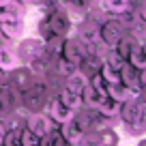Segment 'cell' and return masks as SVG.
<instances>
[{
    "mask_svg": "<svg viewBox=\"0 0 146 146\" xmlns=\"http://www.w3.org/2000/svg\"><path fill=\"white\" fill-rule=\"evenodd\" d=\"M17 67V56L13 54V52L9 50H2L0 47V71H13V69Z\"/></svg>",
    "mask_w": 146,
    "mask_h": 146,
    "instance_id": "15",
    "label": "cell"
},
{
    "mask_svg": "<svg viewBox=\"0 0 146 146\" xmlns=\"http://www.w3.org/2000/svg\"><path fill=\"white\" fill-rule=\"evenodd\" d=\"M99 7L105 13L120 15V13H125V11H129L131 2H129V0H99Z\"/></svg>",
    "mask_w": 146,
    "mask_h": 146,
    "instance_id": "10",
    "label": "cell"
},
{
    "mask_svg": "<svg viewBox=\"0 0 146 146\" xmlns=\"http://www.w3.org/2000/svg\"><path fill=\"white\" fill-rule=\"evenodd\" d=\"M0 78H2V71H0Z\"/></svg>",
    "mask_w": 146,
    "mask_h": 146,
    "instance_id": "23",
    "label": "cell"
},
{
    "mask_svg": "<svg viewBox=\"0 0 146 146\" xmlns=\"http://www.w3.org/2000/svg\"><path fill=\"white\" fill-rule=\"evenodd\" d=\"M84 133H86V127L82 125V120H80L78 116H73L71 120L62 123V131H60V135H62L69 144H78V142L82 140Z\"/></svg>",
    "mask_w": 146,
    "mask_h": 146,
    "instance_id": "3",
    "label": "cell"
},
{
    "mask_svg": "<svg viewBox=\"0 0 146 146\" xmlns=\"http://www.w3.org/2000/svg\"><path fill=\"white\" fill-rule=\"evenodd\" d=\"M105 95H108L110 99L118 101V103H125V101H131L137 92L131 90L129 86H125L123 82H116V84H108V86H105Z\"/></svg>",
    "mask_w": 146,
    "mask_h": 146,
    "instance_id": "7",
    "label": "cell"
},
{
    "mask_svg": "<svg viewBox=\"0 0 146 146\" xmlns=\"http://www.w3.org/2000/svg\"><path fill=\"white\" fill-rule=\"evenodd\" d=\"M0 146H5V142H0Z\"/></svg>",
    "mask_w": 146,
    "mask_h": 146,
    "instance_id": "22",
    "label": "cell"
},
{
    "mask_svg": "<svg viewBox=\"0 0 146 146\" xmlns=\"http://www.w3.org/2000/svg\"><path fill=\"white\" fill-rule=\"evenodd\" d=\"M13 0H0V7H7V5H11Z\"/></svg>",
    "mask_w": 146,
    "mask_h": 146,
    "instance_id": "21",
    "label": "cell"
},
{
    "mask_svg": "<svg viewBox=\"0 0 146 146\" xmlns=\"http://www.w3.org/2000/svg\"><path fill=\"white\" fill-rule=\"evenodd\" d=\"M7 110H9V105H7V99H5V97H0V116L7 114Z\"/></svg>",
    "mask_w": 146,
    "mask_h": 146,
    "instance_id": "19",
    "label": "cell"
},
{
    "mask_svg": "<svg viewBox=\"0 0 146 146\" xmlns=\"http://www.w3.org/2000/svg\"><path fill=\"white\" fill-rule=\"evenodd\" d=\"M67 26H69V17L64 13H56L50 17V30L54 35H64L67 32Z\"/></svg>",
    "mask_w": 146,
    "mask_h": 146,
    "instance_id": "14",
    "label": "cell"
},
{
    "mask_svg": "<svg viewBox=\"0 0 146 146\" xmlns=\"http://www.w3.org/2000/svg\"><path fill=\"white\" fill-rule=\"evenodd\" d=\"M52 146H71L62 135H52Z\"/></svg>",
    "mask_w": 146,
    "mask_h": 146,
    "instance_id": "18",
    "label": "cell"
},
{
    "mask_svg": "<svg viewBox=\"0 0 146 146\" xmlns=\"http://www.w3.org/2000/svg\"><path fill=\"white\" fill-rule=\"evenodd\" d=\"M99 75H101V80L105 82V86H108V84H116V82H120L118 71H114L112 67H108V64H103V62H101V71H99Z\"/></svg>",
    "mask_w": 146,
    "mask_h": 146,
    "instance_id": "17",
    "label": "cell"
},
{
    "mask_svg": "<svg viewBox=\"0 0 146 146\" xmlns=\"http://www.w3.org/2000/svg\"><path fill=\"white\" fill-rule=\"evenodd\" d=\"M80 97H82V105H88V108L97 110V105H99L101 101H103V97H105V88L95 86V84L88 80V84L84 86V90L80 92Z\"/></svg>",
    "mask_w": 146,
    "mask_h": 146,
    "instance_id": "6",
    "label": "cell"
},
{
    "mask_svg": "<svg viewBox=\"0 0 146 146\" xmlns=\"http://www.w3.org/2000/svg\"><path fill=\"white\" fill-rule=\"evenodd\" d=\"M88 84V75L84 71H80V69H75V71L71 73V75H67V82H64V88H69V90L73 92H82L84 86Z\"/></svg>",
    "mask_w": 146,
    "mask_h": 146,
    "instance_id": "9",
    "label": "cell"
},
{
    "mask_svg": "<svg viewBox=\"0 0 146 146\" xmlns=\"http://www.w3.org/2000/svg\"><path fill=\"white\" fill-rule=\"evenodd\" d=\"M123 36H125V26L120 22H116V19L105 22L103 26H101V30H99V41L103 43V45H108L110 50L116 47V43H118Z\"/></svg>",
    "mask_w": 146,
    "mask_h": 146,
    "instance_id": "1",
    "label": "cell"
},
{
    "mask_svg": "<svg viewBox=\"0 0 146 146\" xmlns=\"http://www.w3.org/2000/svg\"><path fill=\"white\" fill-rule=\"evenodd\" d=\"M41 144V137H36L32 131L28 129H22L17 135V146H39Z\"/></svg>",
    "mask_w": 146,
    "mask_h": 146,
    "instance_id": "16",
    "label": "cell"
},
{
    "mask_svg": "<svg viewBox=\"0 0 146 146\" xmlns=\"http://www.w3.org/2000/svg\"><path fill=\"white\" fill-rule=\"evenodd\" d=\"M5 135H7V127L0 123V142H5Z\"/></svg>",
    "mask_w": 146,
    "mask_h": 146,
    "instance_id": "20",
    "label": "cell"
},
{
    "mask_svg": "<svg viewBox=\"0 0 146 146\" xmlns=\"http://www.w3.org/2000/svg\"><path fill=\"white\" fill-rule=\"evenodd\" d=\"M47 116H50V120H54V123H67V120H71L73 116H75V110L67 108V105L62 103V101L56 97V99L50 101V108H47Z\"/></svg>",
    "mask_w": 146,
    "mask_h": 146,
    "instance_id": "4",
    "label": "cell"
},
{
    "mask_svg": "<svg viewBox=\"0 0 146 146\" xmlns=\"http://www.w3.org/2000/svg\"><path fill=\"white\" fill-rule=\"evenodd\" d=\"M26 129L32 131L36 137H43V135H47V133H52V120H50V116L43 114V112L30 114L28 120H26Z\"/></svg>",
    "mask_w": 146,
    "mask_h": 146,
    "instance_id": "2",
    "label": "cell"
},
{
    "mask_svg": "<svg viewBox=\"0 0 146 146\" xmlns=\"http://www.w3.org/2000/svg\"><path fill=\"white\" fill-rule=\"evenodd\" d=\"M127 62L131 64L133 69H137V71H144V69H146V52H144V43H137V45L133 47V52L129 54Z\"/></svg>",
    "mask_w": 146,
    "mask_h": 146,
    "instance_id": "12",
    "label": "cell"
},
{
    "mask_svg": "<svg viewBox=\"0 0 146 146\" xmlns=\"http://www.w3.org/2000/svg\"><path fill=\"white\" fill-rule=\"evenodd\" d=\"M58 99L62 101L67 108H71V110H80V108H82V97H80L78 92L69 90V88H62V90H60Z\"/></svg>",
    "mask_w": 146,
    "mask_h": 146,
    "instance_id": "13",
    "label": "cell"
},
{
    "mask_svg": "<svg viewBox=\"0 0 146 146\" xmlns=\"http://www.w3.org/2000/svg\"><path fill=\"white\" fill-rule=\"evenodd\" d=\"M62 56H64V60H69L71 64L78 67V64L86 58V47H84V43L80 41V39H69L67 47H62Z\"/></svg>",
    "mask_w": 146,
    "mask_h": 146,
    "instance_id": "5",
    "label": "cell"
},
{
    "mask_svg": "<svg viewBox=\"0 0 146 146\" xmlns=\"http://www.w3.org/2000/svg\"><path fill=\"white\" fill-rule=\"evenodd\" d=\"M24 35V22L22 19H9V22H0V36L5 41H17Z\"/></svg>",
    "mask_w": 146,
    "mask_h": 146,
    "instance_id": "8",
    "label": "cell"
},
{
    "mask_svg": "<svg viewBox=\"0 0 146 146\" xmlns=\"http://www.w3.org/2000/svg\"><path fill=\"white\" fill-rule=\"evenodd\" d=\"M97 112H99L103 118H114V116H118V112H120V103L114 101V99H110V97L105 95L103 101L97 105Z\"/></svg>",
    "mask_w": 146,
    "mask_h": 146,
    "instance_id": "11",
    "label": "cell"
}]
</instances>
